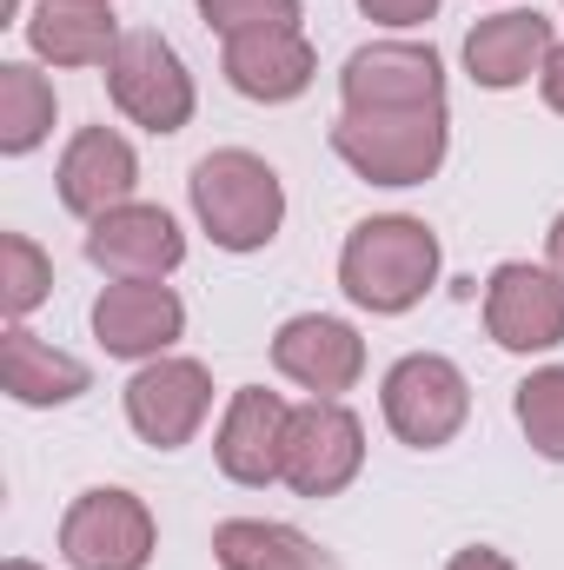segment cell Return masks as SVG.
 <instances>
[{
    "label": "cell",
    "instance_id": "17",
    "mask_svg": "<svg viewBox=\"0 0 564 570\" xmlns=\"http://www.w3.org/2000/svg\"><path fill=\"white\" fill-rule=\"evenodd\" d=\"M312 67H319V60H312V47H305L299 27H266V33L226 40V80H233V94L266 100V107L299 100V94L312 87Z\"/></svg>",
    "mask_w": 564,
    "mask_h": 570
},
{
    "label": "cell",
    "instance_id": "14",
    "mask_svg": "<svg viewBox=\"0 0 564 570\" xmlns=\"http://www.w3.org/2000/svg\"><path fill=\"white\" fill-rule=\"evenodd\" d=\"M186 325V305L159 279H120L94 298V338L114 358H159Z\"/></svg>",
    "mask_w": 564,
    "mask_h": 570
},
{
    "label": "cell",
    "instance_id": "18",
    "mask_svg": "<svg viewBox=\"0 0 564 570\" xmlns=\"http://www.w3.org/2000/svg\"><path fill=\"white\" fill-rule=\"evenodd\" d=\"M27 40L54 67H107L120 47V27H114L107 0H40L27 20Z\"/></svg>",
    "mask_w": 564,
    "mask_h": 570
},
{
    "label": "cell",
    "instance_id": "2",
    "mask_svg": "<svg viewBox=\"0 0 564 570\" xmlns=\"http://www.w3.org/2000/svg\"><path fill=\"white\" fill-rule=\"evenodd\" d=\"M186 186H193V213L213 233V246H226V253L273 246V233H280V219H285V186L260 153H246V146L206 153Z\"/></svg>",
    "mask_w": 564,
    "mask_h": 570
},
{
    "label": "cell",
    "instance_id": "6",
    "mask_svg": "<svg viewBox=\"0 0 564 570\" xmlns=\"http://www.w3.org/2000/svg\"><path fill=\"white\" fill-rule=\"evenodd\" d=\"M153 511L134 491H80L74 511L60 518V558L74 570H146L153 564Z\"/></svg>",
    "mask_w": 564,
    "mask_h": 570
},
{
    "label": "cell",
    "instance_id": "9",
    "mask_svg": "<svg viewBox=\"0 0 564 570\" xmlns=\"http://www.w3.org/2000/svg\"><path fill=\"white\" fill-rule=\"evenodd\" d=\"M206 412H213V379L193 358H153L127 385V425L140 431L153 451H179L206 425Z\"/></svg>",
    "mask_w": 564,
    "mask_h": 570
},
{
    "label": "cell",
    "instance_id": "22",
    "mask_svg": "<svg viewBox=\"0 0 564 570\" xmlns=\"http://www.w3.org/2000/svg\"><path fill=\"white\" fill-rule=\"evenodd\" d=\"M47 285H54V259L27 233H7L0 239V305H7V318H27L47 298Z\"/></svg>",
    "mask_w": 564,
    "mask_h": 570
},
{
    "label": "cell",
    "instance_id": "3",
    "mask_svg": "<svg viewBox=\"0 0 564 570\" xmlns=\"http://www.w3.org/2000/svg\"><path fill=\"white\" fill-rule=\"evenodd\" d=\"M445 107H406V114H339L332 153L372 179V186H425L445 166Z\"/></svg>",
    "mask_w": 564,
    "mask_h": 570
},
{
    "label": "cell",
    "instance_id": "23",
    "mask_svg": "<svg viewBox=\"0 0 564 570\" xmlns=\"http://www.w3.org/2000/svg\"><path fill=\"white\" fill-rule=\"evenodd\" d=\"M518 425L532 438V451L564 458V365H545L518 385Z\"/></svg>",
    "mask_w": 564,
    "mask_h": 570
},
{
    "label": "cell",
    "instance_id": "11",
    "mask_svg": "<svg viewBox=\"0 0 564 570\" xmlns=\"http://www.w3.org/2000/svg\"><path fill=\"white\" fill-rule=\"evenodd\" d=\"M273 365H280L292 385H305L312 399H339V392H352L359 372H366V338H359L346 318L305 312V318H285L280 325Z\"/></svg>",
    "mask_w": 564,
    "mask_h": 570
},
{
    "label": "cell",
    "instance_id": "7",
    "mask_svg": "<svg viewBox=\"0 0 564 570\" xmlns=\"http://www.w3.org/2000/svg\"><path fill=\"white\" fill-rule=\"evenodd\" d=\"M366 464V425L339 399H312L285 431V484L299 498H339Z\"/></svg>",
    "mask_w": 564,
    "mask_h": 570
},
{
    "label": "cell",
    "instance_id": "12",
    "mask_svg": "<svg viewBox=\"0 0 564 570\" xmlns=\"http://www.w3.org/2000/svg\"><path fill=\"white\" fill-rule=\"evenodd\" d=\"M285 431H292V405L266 385H246L233 392L220 438H213V458L233 484H273L285 478Z\"/></svg>",
    "mask_w": 564,
    "mask_h": 570
},
{
    "label": "cell",
    "instance_id": "20",
    "mask_svg": "<svg viewBox=\"0 0 564 570\" xmlns=\"http://www.w3.org/2000/svg\"><path fill=\"white\" fill-rule=\"evenodd\" d=\"M213 558L220 570H339L332 551H319L305 531L273 518H226L213 531Z\"/></svg>",
    "mask_w": 564,
    "mask_h": 570
},
{
    "label": "cell",
    "instance_id": "5",
    "mask_svg": "<svg viewBox=\"0 0 564 570\" xmlns=\"http://www.w3.org/2000/svg\"><path fill=\"white\" fill-rule=\"evenodd\" d=\"M107 94H114V107L134 127H146V134H179L193 120V73L146 27L140 33H120V47L107 60Z\"/></svg>",
    "mask_w": 564,
    "mask_h": 570
},
{
    "label": "cell",
    "instance_id": "8",
    "mask_svg": "<svg viewBox=\"0 0 564 570\" xmlns=\"http://www.w3.org/2000/svg\"><path fill=\"white\" fill-rule=\"evenodd\" d=\"M346 114H406V107H445V67L431 47L412 40H379L359 47L339 73Z\"/></svg>",
    "mask_w": 564,
    "mask_h": 570
},
{
    "label": "cell",
    "instance_id": "19",
    "mask_svg": "<svg viewBox=\"0 0 564 570\" xmlns=\"http://www.w3.org/2000/svg\"><path fill=\"white\" fill-rule=\"evenodd\" d=\"M0 385L20 405H67V399L87 392V365L74 352H60V345L33 338L27 325H7V338H0Z\"/></svg>",
    "mask_w": 564,
    "mask_h": 570
},
{
    "label": "cell",
    "instance_id": "25",
    "mask_svg": "<svg viewBox=\"0 0 564 570\" xmlns=\"http://www.w3.org/2000/svg\"><path fill=\"white\" fill-rule=\"evenodd\" d=\"M372 20H386V27H419V20H431L438 13V0H359Z\"/></svg>",
    "mask_w": 564,
    "mask_h": 570
},
{
    "label": "cell",
    "instance_id": "27",
    "mask_svg": "<svg viewBox=\"0 0 564 570\" xmlns=\"http://www.w3.org/2000/svg\"><path fill=\"white\" fill-rule=\"evenodd\" d=\"M445 570H518V564H512L505 551H492V544H471V551H458Z\"/></svg>",
    "mask_w": 564,
    "mask_h": 570
},
{
    "label": "cell",
    "instance_id": "10",
    "mask_svg": "<svg viewBox=\"0 0 564 570\" xmlns=\"http://www.w3.org/2000/svg\"><path fill=\"white\" fill-rule=\"evenodd\" d=\"M485 332L505 352H552L564 338V279L545 266H498L485 285Z\"/></svg>",
    "mask_w": 564,
    "mask_h": 570
},
{
    "label": "cell",
    "instance_id": "16",
    "mask_svg": "<svg viewBox=\"0 0 564 570\" xmlns=\"http://www.w3.org/2000/svg\"><path fill=\"white\" fill-rule=\"evenodd\" d=\"M552 20L532 13V7H512V13H492L465 33V67L478 87L505 94V87H525L532 73H545V53H552Z\"/></svg>",
    "mask_w": 564,
    "mask_h": 570
},
{
    "label": "cell",
    "instance_id": "1",
    "mask_svg": "<svg viewBox=\"0 0 564 570\" xmlns=\"http://www.w3.org/2000/svg\"><path fill=\"white\" fill-rule=\"evenodd\" d=\"M431 279H438V233L406 213L359 219L339 253V285L366 312H412Z\"/></svg>",
    "mask_w": 564,
    "mask_h": 570
},
{
    "label": "cell",
    "instance_id": "13",
    "mask_svg": "<svg viewBox=\"0 0 564 570\" xmlns=\"http://www.w3.org/2000/svg\"><path fill=\"white\" fill-rule=\"evenodd\" d=\"M60 206L80 213V219H100L114 206H134V186H140V159L134 146L120 140L114 127H80L67 153H60Z\"/></svg>",
    "mask_w": 564,
    "mask_h": 570
},
{
    "label": "cell",
    "instance_id": "29",
    "mask_svg": "<svg viewBox=\"0 0 564 570\" xmlns=\"http://www.w3.org/2000/svg\"><path fill=\"white\" fill-rule=\"evenodd\" d=\"M0 570H40V564H27V558H7V564H0Z\"/></svg>",
    "mask_w": 564,
    "mask_h": 570
},
{
    "label": "cell",
    "instance_id": "15",
    "mask_svg": "<svg viewBox=\"0 0 564 570\" xmlns=\"http://www.w3.org/2000/svg\"><path fill=\"white\" fill-rule=\"evenodd\" d=\"M87 259L100 273H114V279H166L186 259V239L159 206H114V213L94 219Z\"/></svg>",
    "mask_w": 564,
    "mask_h": 570
},
{
    "label": "cell",
    "instance_id": "28",
    "mask_svg": "<svg viewBox=\"0 0 564 570\" xmlns=\"http://www.w3.org/2000/svg\"><path fill=\"white\" fill-rule=\"evenodd\" d=\"M552 266H558V279H564V213H558V226H552Z\"/></svg>",
    "mask_w": 564,
    "mask_h": 570
},
{
    "label": "cell",
    "instance_id": "21",
    "mask_svg": "<svg viewBox=\"0 0 564 570\" xmlns=\"http://www.w3.org/2000/svg\"><path fill=\"white\" fill-rule=\"evenodd\" d=\"M54 127V87L47 73L7 60L0 67V153H33Z\"/></svg>",
    "mask_w": 564,
    "mask_h": 570
},
{
    "label": "cell",
    "instance_id": "4",
    "mask_svg": "<svg viewBox=\"0 0 564 570\" xmlns=\"http://www.w3.org/2000/svg\"><path fill=\"white\" fill-rule=\"evenodd\" d=\"M465 419H471V385L451 358L412 352L386 372V425L399 431V444L438 451L465 431Z\"/></svg>",
    "mask_w": 564,
    "mask_h": 570
},
{
    "label": "cell",
    "instance_id": "26",
    "mask_svg": "<svg viewBox=\"0 0 564 570\" xmlns=\"http://www.w3.org/2000/svg\"><path fill=\"white\" fill-rule=\"evenodd\" d=\"M538 87H545V107H552V114H564V40L545 53V73H538Z\"/></svg>",
    "mask_w": 564,
    "mask_h": 570
},
{
    "label": "cell",
    "instance_id": "24",
    "mask_svg": "<svg viewBox=\"0 0 564 570\" xmlns=\"http://www.w3.org/2000/svg\"><path fill=\"white\" fill-rule=\"evenodd\" d=\"M200 20L226 40L266 33V27H299V0H200Z\"/></svg>",
    "mask_w": 564,
    "mask_h": 570
}]
</instances>
